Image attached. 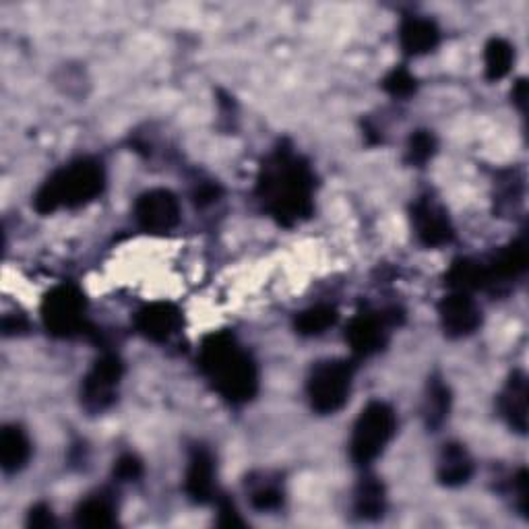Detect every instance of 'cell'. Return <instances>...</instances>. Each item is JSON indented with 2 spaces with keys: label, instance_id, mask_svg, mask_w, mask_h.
<instances>
[{
  "label": "cell",
  "instance_id": "cell-21",
  "mask_svg": "<svg viewBox=\"0 0 529 529\" xmlns=\"http://www.w3.org/2000/svg\"><path fill=\"white\" fill-rule=\"evenodd\" d=\"M527 265H529V248L525 238L513 240L488 263L492 284H496V279L519 277L527 269Z\"/></svg>",
  "mask_w": 529,
  "mask_h": 529
},
{
  "label": "cell",
  "instance_id": "cell-27",
  "mask_svg": "<svg viewBox=\"0 0 529 529\" xmlns=\"http://www.w3.org/2000/svg\"><path fill=\"white\" fill-rule=\"evenodd\" d=\"M383 89L389 93L391 98L406 100V98H410V96H414V93H416L418 81H416V77L406 67H395L393 71H389L385 75Z\"/></svg>",
  "mask_w": 529,
  "mask_h": 529
},
{
  "label": "cell",
  "instance_id": "cell-25",
  "mask_svg": "<svg viewBox=\"0 0 529 529\" xmlns=\"http://www.w3.org/2000/svg\"><path fill=\"white\" fill-rule=\"evenodd\" d=\"M251 492H248V499H251L253 509L257 511H277L284 505V490L282 484L269 480V476H263L261 480H251Z\"/></svg>",
  "mask_w": 529,
  "mask_h": 529
},
{
  "label": "cell",
  "instance_id": "cell-22",
  "mask_svg": "<svg viewBox=\"0 0 529 529\" xmlns=\"http://www.w3.org/2000/svg\"><path fill=\"white\" fill-rule=\"evenodd\" d=\"M515 65V46L505 38H492L484 48V71L488 81L505 79Z\"/></svg>",
  "mask_w": 529,
  "mask_h": 529
},
{
  "label": "cell",
  "instance_id": "cell-24",
  "mask_svg": "<svg viewBox=\"0 0 529 529\" xmlns=\"http://www.w3.org/2000/svg\"><path fill=\"white\" fill-rule=\"evenodd\" d=\"M451 410V391L441 379H432L428 383L426 399H424V420L428 428H439Z\"/></svg>",
  "mask_w": 529,
  "mask_h": 529
},
{
  "label": "cell",
  "instance_id": "cell-2",
  "mask_svg": "<svg viewBox=\"0 0 529 529\" xmlns=\"http://www.w3.org/2000/svg\"><path fill=\"white\" fill-rule=\"evenodd\" d=\"M199 368L211 387L234 406L259 393V368L230 331L209 333L199 348Z\"/></svg>",
  "mask_w": 529,
  "mask_h": 529
},
{
  "label": "cell",
  "instance_id": "cell-29",
  "mask_svg": "<svg viewBox=\"0 0 529 529\" xmlns=\"http://www.w3.org/2000/svg\"><path fill=\"white\" fill-rule=\"evenodd\" d=\"M217 525L222 527L244 525V519L240 517L236 505L230 499H226V496H220V501H217Z\"/></svg>",
  "mask_w": 529,
  "mask_h": 529
},
{
  "label": "cell",
  "instance_id": "cell-14",
  "mask_svg": "<svg viewBox=\"0 0 529 529\" xmlns=\"http://www.w3.org/2000/svg\"><path fill=\"white\" fill-rule=\"evenodd\" d=\"M441 42L439 25L426 17H406L399 27V44L408 56H424Z\"/></svg>",
  "mask_w": 529,
  "mask_h": 529
},
{
  "label": "cell",
  "instance_id": "cell-30",
  "mask_svg": "<svg viewBox=\"0 0 529 529\" xmlns=\"http://www.w3.org/2000/svg\"><path fill=\"white\" fill-rule=\"evenodd\" d=\"M54 513L52 507H48L46 503H38L29 509L27 513V527H36V529H46V527H54Z\"/></svg>",
  "mask_w": 529,
  "mask_h": 529
},
{
  "label": "cell",
  "instance_id": "cell-20",
  "mask_svg": "<svg viewBox=\"0 0 529 529\" xmlns=\"http://www.w3.org/2000/svg\"><path fill=\"white\" fill-rule=\"evenodd\" d=\"M387 509V492L377 476H364L354 494V511L360 519L377 521Z\"/></svg>",
  "mask_w": 529,
  "mask_h": 529
},
{
  "label": "cell",
  "instance_id": "cell-26",
  "mask_svg": "<svg viewBox=\"0 0 529 529\" xmlns=\"http://www.w3.org/2000/svg\"><path fill=\"white\" fill-rule=\"evenodd\" d=\"M437 147H439V141L437 137H434L432 131H414L408 139V149H406V160L408 164L420 168L424 164H428L434 153H437Z\"/></svg>",
  "mask_w": 529,
  "mask_h": 529
},
{
  "label": "cell",
  "instance_id": "cell-11",
  "mask_svg": "<svg viewBox=\"0 0 529 529\" xmlns=\"http://www.w3.org/2000/svg\"><path fill=\"white\" fill-rule=\"evenodd\" d=\"M439 319L447 337L461 339L480 329L482 308L470 294L451 292L439 302Z\"/></svg>",
  "mask_w": 529,
  "mask_h": 529
},
{
  "label": "cell",
  "instance_id": "cell-8",
  "mask_svg": "<svg viewBox=\"0 0 529 529\" xmlns=\"http://www.w3.org/2000/svg\"><path fill=\"white\" fill-rule=\"evenodd\" d=\"M135 222L147 234H166L180 224V203L172 191L151 189L135 201Z\"/></svg>",
  "mask_w": 529,
  "mask_h": 529
},
{
  "label": "cell",
  "instance_id": "cell-1",
  "mask_svg": "<svg viewBox=\"0 0 529 529\" xmlns=\"http://www.w3.org/2000/svg\"><path fill=\"white\" fill-rule=\"evenodd\" d=\"M315 172L288 147L267 155L257 180V197L277 224H300L315 211Z\"/></svg>",
  "mask_w": 529,
  "mask_h": 529
},
{
  "label": "cell",
  "instance_id": "cell-19",
  "mask_svg": "<svg viewBox=\"0 0 529 529\" xmlns=\"http://www.w3.org/2000/svg\"><path fill=\"white\" fill-rule=\"evenodd\" d=\"M75 523L87 529H106L116 525V503L110 494L98 492L87 496L75 509Z\"/></svg>",
  "mask_w": 529,
  "mask_h": 529
},
{
  "label": "cell",
  "instance_id": "cell-7",
  "mask_svg": "<svg viewBox=\"0 0 529 529\" xmlns=\"http://www.w3.org/2000/svg\"><path fill=\"white\" fill-rule=\"evenodd\" d=\"M124 377V364L122 360L106 352L102 354L81 383V406L89 414H104L110 410L118 399V387Z\"/></svg>",
  "mask_w": 529,
  "mask_h": 529
},
{
  "label": "cell",
  "instance_id": "cell-16",
  "mask_svg": "<svg viewBox=\"0 0 529 529\" xmlns=\"http://www.w3.org/2000/svg\"><path fill=\"white\" fill-rule=\"evenodd\" d=\"M499 408L513 430L519 434L527 432V377L523 372L515 370L509 377L499 397Z\"/></svg>",
  "mask_w": 529,
  "mask_h": 529
},
{
  "label": "cell",
  "instance_id": "cell-10",
  "mask_svg": "<svg viewBox=\"0 0 529 529\" xmlns=\"http://www.w3.org/2000/svg\"><path fill=\"white\" fill-rule=\"evenodd\" d=\"M389 325H393V321L387 315L368 313V310L352 317L346 327V341L352 354L358 358H370L379 354L389 341Z\"/></svg>",
  "mask_w": 529,
  "mask_h": 529
},
{
  "label": "cell",
  "instance_id": "cell-34",
  "mask_svg": "<svg viewBox=\"0 0 529 529\" xmlns=\"http://www.w3.org/2000/svg\"><path fill=\"white\" fill-rule=\"evenodd\" d=\"M3 331H5V335H19V333L27 331V321L23 317H5Z\"/></svg>",
  "mask_w": 529,
  "mask_h": 529
},
{
  "label": "cell",
  "instance_id": "cell-32",
  "mask_svg": "<svg viewBox=\"0 0 529 529\" xmlns=\"http://www.w3.org/2000/svg\"><path fill=\"white\" fill-rule=\"evenodd\" d=\"M527 470H519V474L515 476L513 480V486H515V492H517V507L521 511L523 517H527V499H529V490H527Z\"/></svg>",
  "mask_w": 529,
  "mask_h": 529
},
{
  "label": "cell",
  "instance_id": "cell-9",
  "mask_svg": "<svg viewBox=\"0 0 529 529\" xmlns=\"http://www.w3.org/2000/svg\"><path fill=\"white\" fill-rule=\"evenodd\" d=\"M412 226L416 238L426 248L445 246L455 238V230L447 211L430 197H422L412 205Z\"/></svg>",
  "mask_w": 529,
  "mask_h": 529
},
{
  "label": "cell",
  "instance_id": "cell-31",
  "mask_svg": "<svg viewBox=\"0 0 529 529\" xmlns=\"http://www.w3.org/2000/svg\"><path fill=\"white\" fill-rule=\"evenodd\" d=\"M220 197H222V186L217 182H203L197 186V191L193 193V201L197 207L213 205Z\"/></svg>",
  "mask_w": 529,
  "mask_h": 529
},
{
  "label": "cell",
  "instance_id": "cell-17",
  "mask_svg": "<svg viewBox=\"0 0 529 529\" xmlns=\"http://www.w3.org/2000/svg\"><path fill=\"white\" fill-rule=\"evenodd\" d=\"M445 282L453 292H476L492 284L486 263L474 259H455L445 275Z\"/></svg>",
  "mask_w": 529,
  "mask_h": 529
},
{
  "label": "cell",
  "instance_id": "cell-6",
  "mask_svg": "<svg viewBox=\"0 0 529 529\" xmlns=\"http://www.w3.org/2000/svg\"><path fill=\"white\" fill-rule=\"evenodd\" d=\"M42 323L52 337L71 339L89 331L85 294L73 284L52 288L42 300Z\"/></svg>",
  "mask_w": 529,
  "mask_h": 529
},
{
  "label": "cell",
  "instance_id": "cell-23",
  "mask_svg": "<svg viewBox=\"0 0 529 529\" xmlns=\"http://www.w3.org/2000/svg\"><path fill=\"white\" fill-rule=\"evenodd\" d=\"M339 319L337 308L331 304H317V306H310L302 313L296 315L294 319V329L298 335L302 337H317L323 335L325 331H329Z\"/></svg>",
  "mask_w": 529,
  "mask_h": 529
},
{
  "label": "cell",
  "instance_id": "cell-15",
  "mask_svg": "<svg viewBox=\"0 0 529 529\" xmlns=\"http://www.w3.org/2000/svg\"><path fill=\"white\" fill-rule=\"evenodd\" d=\"M474 476V459L470 451L459 443H447L439 455L437 478L447 488L468 484Z\"/></svg>",
  "mask_w": 529,
  "mask_h": 529
},
{
  "label": "cell",
  "instance_id": "cell-18",
  "mask_svg": "<svg viewBox=\"0 0 529 529\" xmlns=\"http://www.w3.org/2000/svg\"><path fill=\"white\" fill-rule=\"evenodd\" d=\"M31 457V441L21 426H5L0 434V468L5 474L23 470Z\"/></svg>",
  "mask_w": 529,
  "mask_h": 529
},
{
  "label": "cell",
  "instance_id": "cell-5",
  "mask_svg": "<svg viewBox=\"0 0 529 529\" xmlns=\"http://www.w3.org/2000/svg\"><path fill=\"white\" fill-rule=\"evenodd\" d=\"M354 381V364L344 358H333L317 362L310 370L306 381V395L313 408L321 416L337 414L352 393Z\"/></svg>",
  "mask_w": 529,
  "mask_h": 529
},
{
  "label": "cell",
  "instance_id": "cell-3",
  "mask_svg": "<svg viewBox=\"0 0 529 529\" xmlns=\"http://www.w3.org/2000/svg\"><path fill=\"white\" fill-rule=\"evenodd\" d=\"M106 189V170L91 158L75 160L56 170L34 197V209L50 215L60 207L77 209L96 201Z\"/></svg>",
  "mask_w": 529,
  "mask_h": 529
},
{
  "label": "cell",
  "instance_id": "cell-4",
  "mask_svg": "<svg viewBox=\"0 0 529 529\" xmlns=\"http://www.w3.org/2000/svg\"><path fill=\"white\" fill-rule=\"evenodd\" d=\"M397 430L395 410L385 401H370L362 408L350 441V457L358 468H366L383 455Z\"/></svg>",
  "mask_w": 529,
  "mask_h": 529
},
{
  "label": "cell",
  "instance_id": "cell-33",
  "mask_svg": "<svg viewBox=\"0 0 529 529\" xmlns=\"http://www.w3.org/2000/svg\"><path fill=\"white\" fill-rule=\"evenodd\" d=\"M511 96H513L515 106H517L521 112H525V106H527V81H525V79H519V81L515 83Z\"/></svg>",
  "mask_w": 529,
  "mask_h": 529
},
{
  "label": "cell",
  "instance_id": "cell-28",
  "mask_svg": "<svg viewBox=\"0 0 529 529\" xmlns=\"http://www.w3.org/2000/svg\"><path fill=\"white\" fill-rule=\"evenodd\" d=\"M143 472V461L133 453L120 455L112 468V476L118 482H137L143 478Z\"/></svg>",
  "mask_w": 529,
  "mask_h": 529
},
{
  "label": "cell",
  "instance_id": "cell-12",
  "mask_svg": "<svg viewBox=\"0 0 529 529\" xmlns=\"http://www.w3.org/2000/svg\"><path fill=\"white\" fill-rule=\"evenodd\" d=\"M184 325L182 310L172 302H151L137 310L135 329L153 344H166Z\"/></svg>",
  "mask_w": 529,
  "mask_h": 529
},
{
  "label": "cell",
  "instance_id": "cell-13",
  "mask_svg": "<svg viewBox=\"0 0 529 529\" xmlns=\"http://www.w3.org/2000/svg\"><path fill=\"white\" fill-rule=\"evenodd\" d=\"M184 492L197 505L213 501L215 494V459L209 449L195 447L189 457L184 476Z\"/></svg>",
  "mask_w": 529,
  "mask_h": 529
}]
</instances>
